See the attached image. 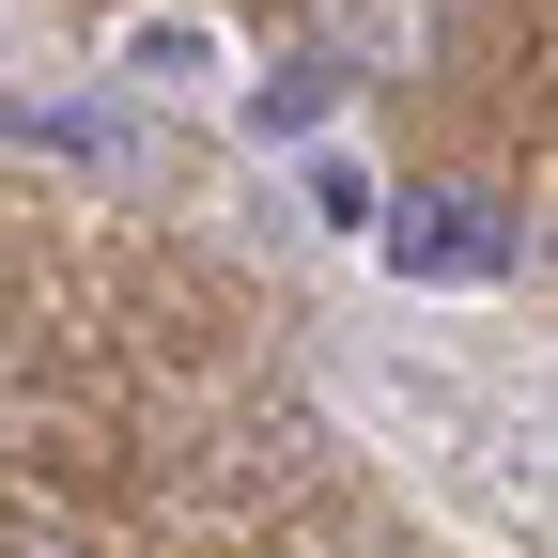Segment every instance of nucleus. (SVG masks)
I'll use <instances>...</instances> for the list:
<instances>
[{
  "label": "nucleus",
  "mask_w": 558,
  "mask_h": 558,
  "mask_svg": "<svg viewBox=\"0 0 558 558\" xmlns=\"http://www.w3.org/2000/svg\"><path fill=\"white\" fill-rule=\"evenodd\" d=\"M326 94H341V62H295V78H264V94H248V124H264V140H295V124H326Z\"/></svg>",
  "instance_id": "nucleus-3"
},
{
  "label": "nucleus",
  "mask_w": 558,
  "mask_h": 558,
  "mask_svg": "<svg viewBox=\"0 0 558 558\" xmlns=\"http://www.w3.org/2000/svg\"><path fill=\"white\" fill-rule=\"evenodd\" d=\"M388 248H403L418 279H497V264H512V218H481L465 186H418L403 218H388Z\"/></svg>",
  "instance_id": "nucleus-1"
},
{
  "label": "nucleus",
  "mask_w": 558,
  "mask_h": 558,
  "mask_svg": "<svg viewBox=\"0 0 558 558\" xmlns=\"http://www.w3.org/2000/svg\"><path fill=\"white\" fill-rule=\"evenodd\" d=\"M202 62H218L202 16H124V78H202Z\"/></svg>",
  "instance_id": "nucleus-2"
}]
</instances>
